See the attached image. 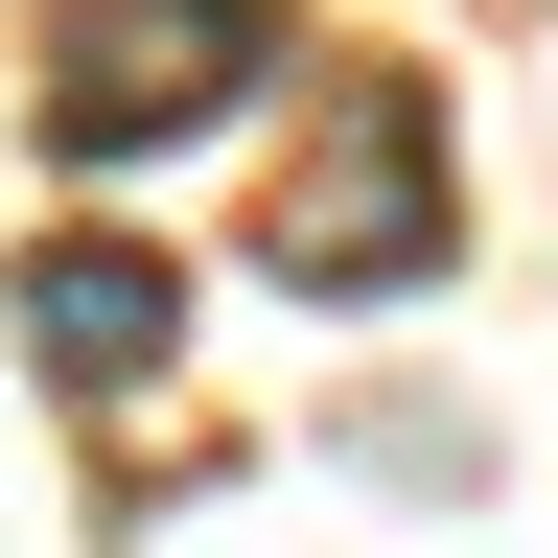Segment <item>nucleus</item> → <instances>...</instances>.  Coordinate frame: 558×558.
I'll return each instance as SVG.
<instances>
[{
  "instance_id": "obj_1",
  "label": "nucleus",
  "mask_w": 558,
  "mask_h": 558,
  "mask_svg": "<svg viewBox=\"0 0 558 558\" xmlns=\"http://www.w3.org/2000/svg\"><path fill=\"white\" fill-rule=\"evenodd\" d=\"M442 256H465V163H442V117H418L396 70H349V94L279 140V186H256V279H279V303H418Z\"/></svg>"
},
{
  "instance_id": "obj_2",
  "label": "nucleus",
  "mask_w": 558,
  "mask_h": 558,
  "mask_svg": "<svg viewBox=\"0 0 558 558\" xmlns=\"http://www.w3.org/2000/svg\"><path fill=\"white\" fill-rule=\"evenodd\" d=\"M279 94V0H70L47 24V163H186Z\"/></svg>"
},
{
  "instance_id": "obj_3",
  "label": "nucleus",
  "mask_w": 558,
  "mask_h": 558,
  "mask_svg": "<svg viewBox=\"0 0 558 558\" xmlns=\"http://www.w3.org/2000/svg\"><path fill=\"white\" fill-rule=\"evenodd\" d=\"M0 303H24V373H47L70 418H117V396H163V349H186V279L140 256V233H47L24 279H0Z\"/></svg>"
},
{
  "instance_id": "obj_4",
  "label": "nucleus",
  "mask_w": 558,
  "mask_h": 558,
  "mask_svg": "<svg viewBox=\"0 0 558 558\" xmlns=\"http://www.w3.org/2000/svg\"><path fill=\"white\" fill-rule=\"evenodd\" d=\"M349 465H396V488H488V418H442V396H349Z\"/></svg>"
}]
</instances>
